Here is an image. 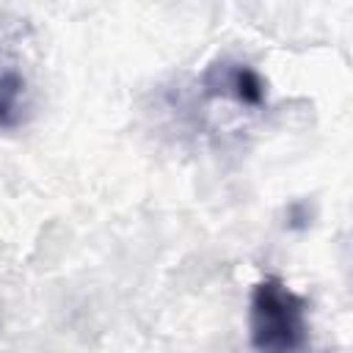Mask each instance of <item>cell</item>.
<instances>
[{"mask_svg": "<svg viewBox=\"0 0 353 353\" xmlns=\"http://www.w3.org/2000/svg\"><path fill=\"white\" fill-rule=\"evenodd\" d=\"M306 339V298L284 279L262 276L248 301V342L254 353H301Z\"/></svg>", "mask_w": 353, "mask_h": 353, "instance_id": "6da1fadb", "label": "cell"}, {"mask_svg": "<svg viewBox=\"0 0 353 353\" xmlns=\"http://www.w3.org/2000/svg\"><path fill=\"white\" fill-rule=\"evenodd\" d=\"M210 91L234 97L245 108H262L268 99V85L262 74L248 63H221L207 72Z\"/></svg>", "mask_w": 353, "mask_h": 353, "instance_id": "7a4b0ae2", "label": "cell"}, {"mask_svg": "<svg viewBox=\"0 0 353 353\" xmlns=\"http://www.w3.org/2000/svg\"><path fill=\"white\" fill-rule=\"evenodd\" d=\"M30 110L28 77L8 63H0V130H17Z\"/></svg>", "mask_w": 353, "mask_h": 353, "instance_id": "3957f363", "label": "cell"}]
</instances>
